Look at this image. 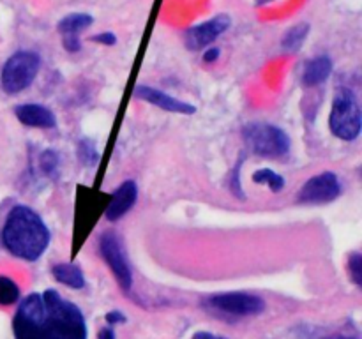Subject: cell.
<instances>
[{"instance_id":"cell-14","label":"cell","mask_w":362,"mask_h":339,"mask_svg":"<svg viewBox=\"0 0 362 339\" xmlns=\"http://www.w3.org/2000/svg\"><path fill=\"white\" fill-rule=\"evenodd\" d=\"M53 278L69 288L80 290L85 286V275L81 268L74 263H59L52 268Z\"/></svg>"},{"instance_id":"cell-5","label":"cell","mask_w":362,"mask_h":339,"mask_svg":"<svg viewBox=\"0 0 362 339\" xmlns=\"http://www.w3.org/2000/svg\"><path fill=\"white\" fill-rule=\"evenodd\" d=\"M41 67V59L34 52H18L7 59L4 64L0 81L2 88L7 94H18L25 90L28 85L37 76V71Z\"/></svg>"},{"instance_id":"cell-19","label":"cell","mask_w":362,"mask_h":339,"mask_svg":"<svg viewBox=\"0 0 362 339\" xmlns=\"http://www.w3.org/2000/svg\"><path fill=\"white\" fill-rule=\"evenodd\" d=\"M349 272L352 275L356 285H362V256L359 253H354L349 260Z\"/></svg>"},{"instance_id":"cell-27","label":"cell","mask_w":362,"mask_h":339,"mask_svg":"<svg viewBox=\"0 0 362 339\" xmlns=\"http://www.w3.org/2000/svg\"><path fill=\"white\" fill-rule=\"evenodd\" d=\"M324 339H357V338H350V335H331V338H324Z\"/></svg>"},{"instance_id":"cell-11","label":"cell","mask_w":362,"mask_h":339,"mask_svg":"<svg viewBox=\"0 0 362 339\" xmlns=\"http://www.w3.org/2000/svg\"><path fill=\"white\" fill-rule=\"evenodd\" d=\"M136 198L138 186L134 180H126V182L120 184L115 189V193L112 194L110 205L106 207V219L112 222L119 221L120 218H124L133 208V205L136 203Z\"/></svg>"},{"instance_id":"cell-1","label":"cell","mask_w":362,"mask_h":339,"mask_svg":"<svg viewBox=\"0 0 362 339\" xmlns=\"http://www.w3.org/2000/svg\"><path fill=\"white\" fill-rule=\"evenodd\" d=\"M13 331L16 339H87L83 313L57 290L25 297L14 314Z\"/></svg>"},{"instance_id":"cell-3","label":"cell","mask_w":362,"mask_h":339,"mask_svg":"<svg viewBox=\"0 0 362 339\" xmlns=\"http://www.w3.org/2000/svg\"><path fill=\"white\" fill-rule=\"evenodd\" d=\"M329 127L336 138L345 141H354L361 134L362 120L357 95L350 88H338L332 101Z\"/></svg>"},{"instance_id":"cell-25","label":"cell","mask_w":362,"mask_h":339,"mask_svg":"<svg viewBox=\"0 0 362 339\" xmlns=\"http://www.w3.org/2000/svg\"><path fill=\"white\" fill-rule=\"evenodd\" d=\"M191 339H228V338L216 335V334H212V332H197V334H193V338Z\"/></svg>"},{"instance_id":"cell-22","label":"cell","mask_w":362,"mask_h":339,"mask_svg":"<svg viewBox=\"0 0 362 339\" xmlns=\"http://www.w3.org/2000/svg\"><path fill=\"white\" fill-rule=\"evenodd\" d=\"M92 41L99 42V44H105V46H113L117 42V37H115V34H112V32H103V34L94 35V37H92Z\"/></svg>"},{"instance_id":"cell-13","label":"cell","mask_w":362,"mask_h":339,"mask_svg":"<svg viewBox=\"0 0 362 339\" xmlns=\"http://www.w3.org/2000/svg\"><path fill=\"white\" fill-rule=\"evenodd\" d=\"M332 73V60L327 55H318L315 59H311L306 64L303 71V83L306 87H315V85H320L331 76Z\"/></svg>"},{"instance_id":"cell-16","label":"cell","mask_w":362,"mask_h":339,"mask_svg":"<svg viewBox=\"0 0 362 339\" xmlns=\"http://www.w3.org/2000/svg\"><path fill=\"white\" fill-rule=\"evenodd\" d=\"M308 34H310V25L308 23H300V25H296L293 28H290L288 32L285 34V37H283V48L286 49V52H297V49L303 46V42L306 41Z\"/></svg>"},{"instance_id":"cell-8","label":"cell","mask_w":362,"mask_h":339,"mask_svg":"<svg viewBox=\"0 0 362 339\" xmlns=\"http://www.w3.org/2000/svg\"><path fill=\"white\" fill-rule=\"evenodd\" d=\"M207 304L214 309L223 311L228 314H237V316H255V314L264 313L265 302L257 295L244 292H228L212 295Z\"/></svg>"},{"instance_id":"cell-15","label":"cell","mask_w":362,"mask_h":339,"mask_svg":"<svg viewBox=\"0 0 362 339\" xmlns=\"http://www.w3.org/2000/svg\"><path fill=\"white\" fill-rule=\"evenodd\" d=\"M94 23V18L87 13H73L64 16L59 21L57 28L62 35H78L80 32H83L85 28H88Z\"/></svg>"},{"instance_id":"cell-4","label":"cell","mask_w":362,"mask_h":339,"mask_svg":"<svg viewBox=\"0 0 362 339\" xmlns=\"http://www.w3.org/2000/svg\"><path fill=\"white\" fill-rule=\"evenodd\" d=\"M244 141L253 154L262 157H279L290 152V138L281 127L272 124L253 122L243 131Z\"/></svg>"},{"instance_id":"cell-23","label":"cell","mask_w":362,"mask_h":339,"mask_svg":"<svg viewBox=\"0 0 362 339\" xmlns=\"http://www.w3.org/2000/svg\"><path fill=\"white\" fill-rule=\"evenodd\" d=\"M105 318H106V321H108V325H117V323H124V321H126V316H124L120 311H110Z\"/></svg>"},{"instance_id":"cell-21","label":"cell","mask_w":362,"mask_h":339,"mask_svg":"<svg viewBox=\"0 0 362 339\" xmlns=\"http://www.w3.org/2000/svg\"><path fill=\"white\" fill-rule=\"evenodd\" d=\"M62 44H64V48L71 53H76L78 49L81 48V42H80V39H78V35H64Z\"/></svg>"},{"instance_id":"cell-10","label":"cell","mask_w":362,"mask_h":339,"mask_svg":"<svg viewBox=\"0 0 362 339\" xmlns=\"http://www.w3.org/2000/svg\"><path fill=\"white\" fill-rule=\"evenodd\" d=\"M134 95H136L138 99H141V101L151 102V105L158 106V108L165 109V112H170V113L193 115V113L197 112V108H194L193 105H189V102H184L180 101V99L172 97V95L166 94V92L158 90V88H152L148 87V85H138V87L134 88Z\"/></svg>"},{"instance_id":"cell-7","label":"cell","mask_w":362,"mask_h":339,"mask_svg":"<svg viewBox=\"0 0 362 339\" xmlns=\"http://www.w3.org/2000/svg\"><path fill=\"white\" fill-rule=\"evenodd\" d=\"M341 194V184L336 173L324 172L315 175L300 187L297 201L306 205H324L334 201Z\"/></svg>"},{"instance_id":"cell-6","label":"cell","mask_w":362,"mask_h":339,"mask_svg":"<svg viewBox=\"0 0 362 339\" xmlns=\"http://www.w3.org/2000/svg\"><path fill=\"white\" fill-rule=\"evenodd\" d=\"M99 251H101L103 260L108 263L110 270L115 275L120 288L129 290L133 285V272H131V265L127 261L126 251H124L119 237L113 232L103 233L101 239H99Z\"/></svg>"},{"instance_id":"cell-12","label":"cell","mask_w":362,"mask_h":339,"mask_svg":"<svg viewBox=\"0 0 362 339\" xmlns=\"http://www.w3.org/2000/svg\"><path fill=\"white\" fill-rule=\"evenodd\" d=\"M14 113H16V119L23 126L41 127V129H53V127H57L55 113L42 105H34V102H30V105H18L14 108Z\"/></svg>"},{"instance_id":"cell-20","label":"cell","mask_w":362,"mask_h":339,"mask_svg":"<svg viewBox=\"0 0 362 339\" xmlns=\"http://www.w3.org/2000/svg\"><path fill=\"white\" fill-rule=\"evenodd\" d=\"M57 165H59V157L53 150H46L42 152L41 155V168L45 170L46 173H52L57 170Z\"/></svg>"},{"instance_id":"cell-2","label":"cell","mask_w":362,"mask_h":339,"mask_svg":"<svg viewBox=\"0 0 362 339\" xmlns=\"http://www.w3.org/2000/svg\"><path fill=\"white\" fill-rule=\"evenodd\" d=\"M2 244L13 256L35 261L48 249L49 230L37 212L27 205H16L4 225Z\"/></svg>"},{"instance_id":"cell-17","label":"cell","mask_w":362,"mask_h":339,"mask_svg":"<svg viewBox=\"0 0 362 339\" xmlns=\"http://www.w3.org/2000/svg\"><path fill=\"white\" fill-rule=\"evenodd\" d=\"M253 182L265 184L272 193H279L285 187V179L279 173L272 172L271 168H260L253 173Z\"/></svg>"},{"instance_id":"cell-18","label":"cell","mask_w":362,"mask_h":339,"mask_svg":"<svg viewBox=\"0 0 362 339\" xmlns=\"http://www.w3.org/2000/svg\"><path fill=\"white\" fill-rule=\"evenodd\" d=\"M20 299V288L11 278L0 275V304L2 306H11Z\"/></svg>"},{"instance_id":"cell-24","label":"cell","mask_w":362,"mask_h":339,"mask_svg":"<svg viewBox=\"0 0 362 339\" xmlns=\"http://www.w3.org/2000/svg\"><path fill=\"white\" fill-rule=\"evenodd\" d=\"M218 56H219V49L211 48L204 53V62H214V60H218Z\"/></svg>"},{"instance_id":"cell-9","label":"cell","mask_w":362,"mask_h":339,"mask_svg":"<svg viewBox=\"0 0 362 339\" xmlns=\"http://www.w3.org/2000/svg\"><path fill=\"white\" fill-rule=\"evenodd\" d=\"M230 23H232V20H230L228 14H216L209 21L187 28L186 34H184L186 48L191 52H200V49L207 48L211 42H214L219 35L228 30Z\"/></svg>"},{"instance_id":"cell-26","label":"cell","mask_w":362,"mask_h":339,"mask_svg":"<svg viewBox=\"0 0 362 339\" xmlns=\"http://www.w3.org/2000/svg\"><path fill=\"white\" fill-rule=\"evenodd\" d=\"M98 339H115V332H113L112 327H105L99 331Z\"/></svg>"}]
</instances>
